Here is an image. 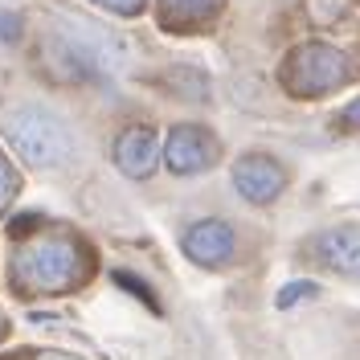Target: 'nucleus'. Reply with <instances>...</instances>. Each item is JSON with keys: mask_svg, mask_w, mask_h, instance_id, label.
<instances>
[{"mask_svg": "<svg viewBox=\"0 0 360 360\" xmlns=\"http://www.w3.org/2000/svg\"><path fill=\"white\" fill-rule=\"evenodd\" d=\"M8 139L33 168H49L70 156V131L45 111H17L8 119Z\"/></svg>", "mask_w": 360, "mask_h": 360, "instance_id": "obj_1", "label": "nucleus"}, {"mask_svg": "<svg viewBox=\"0 0 360 360\" xmlns=\"http://www.w3.org/2000/svg\"><path fill=\"white\" fill-rule=\"evenodd\" d=\"M315 250H319L336 270H344V274L356 270L360 274V229H332Z\"/></svg>", "mask_w": 360, "mask_h": 360, "instance_id": "obj_2", "label": "nucleus"}]
</instances>
